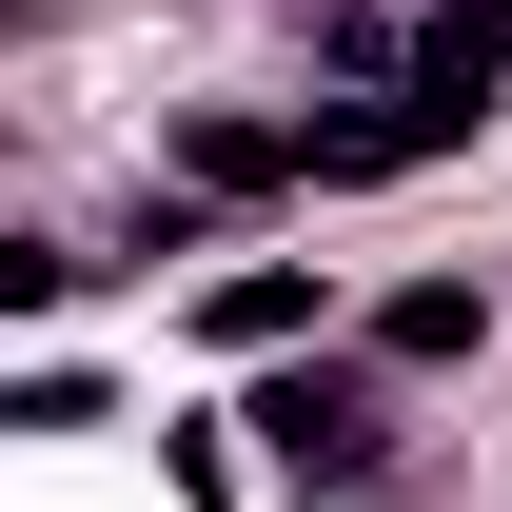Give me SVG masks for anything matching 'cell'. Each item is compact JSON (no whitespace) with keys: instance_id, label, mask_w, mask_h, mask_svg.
Here are the masks:
<instances>
[{"instance_id":"cell-1","label":"cell","mask_w":512,"mask_h":512,"mask_svg":"<svg viewBox=\"0 0 512 512\" xmlns=\"http://www.w3.org/2000/svg\"><path fill=\"white\" fill-rule=\"evenodd\" d=\"M178 335H197V355H276V335H335V276H316V256L197 276V296H178Z\"/></svg>"},{"instance_id":"cell-2","label":"cell","mask_w":512,"mask_h":512,"mask_svg":"<svg viewBox=\"0 0 512 512\" xmlns=\"http://www.w3.org/2000/svg\"><path fill=\"white\" fill-rule=\"evenodd\" d=\"M493 335V296L473 276H414V296H375V355H473Z\"/></svg>"},{"instance_id":"cell-3","label":"cell","mask_w":512,"mask_h":512,"mask_svg":"<svg viewBox=\"0 0 512 512\" xmlns=\"http://www.w3.org/2000/svg\"><path fill=\"white\" fill-rule=\"evenodd\" d=\"M0 414H20V434H99V375H79V355H40V375L0 394Z\"/></svg>"},{"instance_id":"cell-4","label":"cell","mask_w":512,"mask_h":512,"mask_svg":"<svg viewBox=\"0 0 512 512\" xmlns=\"http://www.w3.org/2000/svg\"><path fill=\"white\" fill-rule=\"evenodd\" d=\"M158 473H178L197 512H237V453H217V414H158Z\"/></svg>"}]
</instances>
